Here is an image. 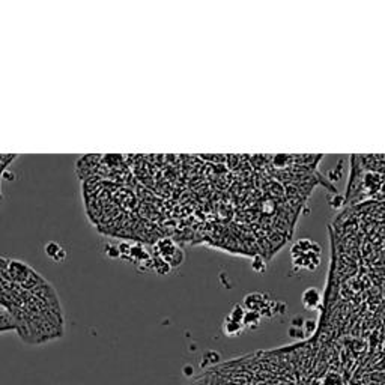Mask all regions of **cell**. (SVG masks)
I'll return each mask as SVG.
<instances>
[{"mask_svg": "<svg viewBox=\"0 0 385 385\" xmlns=\"http://www.w3.org/2000/svg\"><path fill=\"white\" fill-rule=\"evenodd\" d=\"M246 308L243 307V305H235L233 308H232V311H230V315L227 316V318H230L232 321H235V322H241L243 324V321H244V316H246Z\"/></svg>", "mask_w": 385, "mask_h": 385, "instance_id": "6", "label": "cell"}, {"mask_svg": "<svg viewBox=\"0 0 385 385\" xmlns=\"http://www.w3.org/2000/svg\"><path fill=\"white\" fill-rule=\"evenodd\" d=\"M316 328H318V322H316V321H313V319H305V321H304L302 330H304L305 335H311L313 332L316 331Z\"/></svg>", "mask_w": 385, "mask_h": 385, "instance_id": "8", "label": "cell"}, {"mask_svg": "<svg viewBox=\"0 0 385 385\" xmlns=\"http://www.w3.org/2000/svg\"><path fill=\"white\" fill-rule=\"evenodd\" d=\"M289 337H292L294 340H302L305 337V332H304L302 328L291 327V328H289Z\"/></svg>", "mask_w": 385, "mask_h": 385, "instance_id": "9", "label": "cell"}, {"mask_svg": "<svg viewBox=\"0 0 385 385\" xmlns=\"http://www.w3.org/2000/svg\"><path fill=\"white\" fill-rule=\"evenodd\" d=\"M289 161H291V157L289 155H274L273 157V164L275 168H278V170L286 168L289 165Z\"/></svg>", "mask_w": 385, "mask_h": 385, "instance_id": "7", "label": "cell"}, {"mask_svg": "<svg viewBox=\"0 0 385 385\" xmlns=\"http://www.w3.org/2000/svg\"><path fill=\"white\" fill-rule=\"evenodd\" d=\"M45 253H47L48 257H52V259H55V260H62V259L66 256L65 250H63L59 244H56V243L47 244V247H45Z\"/></svg>", "mask_w": 385, "mask_h": 385, "instance_id": "4", "label": "cell"}, {"mask_svg": "<svg viewBox=\"0 0 385 385\" xmlns=\"http://www.w3.org/2000/svg\"><path fill=\"white\" fill-rule=\"evenodd\" d=\"M343 196H340V194H334L331 199H330V205L332 206V208H339L342 203H343Z\"/></svg>", "mask_w": 385, "mask_h": 385, "instance_id": "11", "label": "cell"}, {"mask_svg": "<svg viewBox=\"0 0 385 385\" xmlns=\"http://www.w3.org/2000/svg\"><path fill=\"white\" fill-rule=\"evenodd\" d=\"M259 322H260V313L259 311H250V310L246 313L244 321H243V324L246 327H256V325H259Z\"/></svg>", "mask_w": 385, "mask_h": 385, "instance_id": "5", "label": "cell"}, {"mask_svg": "<svg viewBox=\"0 0 385 385\" xmlns=\"http://www.w3.org/2000/svg\"><path fill=\"white\" fill-rule=\"evenodd\" d=\"M265 268H267V265H265V260H263L260 256H256L254 260H253V270L257 271V273H263Z\"/></svg>", "mask_w": 385, "mask_h": 385, "instance_id": "10", "label": "cell"}, {"mask_svg": "<svg viewBox=\"0 0 385 385\" xmlns=\"http://www.w3.org/2000/svg\"><path fill=\"white\" fill-rule=\"evenodd\" d=\"M223 330H224V334L226 335H238L243 332L244 330V324H241V322H235L232 321L230 318H226L224 324H223Z\"/></svg>", "mask_w": 385, "mask_h": 385, "instance_id": "3", "label": "cell"}, {"mask_svg": "<svg viewBox=\"0 0 385 385\" xmlns=\"http://www.w3.org/2000/svg\"><path fill=\"white\" fill-rule=\"evenodd\" d=\"M268 302L265 301V297L262 294H250L244 298V305L250 311H260Z\"/></svg>", "mask_w": 385, "mask_h": 385, "instance_id": "2", "label": "cell"}, {"mask_svg": "<svg viewBox=\"0 0 385 385\" xmlns=\"http://www.w3.org/2000/svg\"><path fill=\"white\" fill-rule=\"evenodd\" d=\"M321 292L316 287H307L301 295V302L307 310H316L321 305Z\"/></svg>", "mask_w": 385, "mask_h": 385, "instance_id": "1", "label": "cell"}]
</instances>
